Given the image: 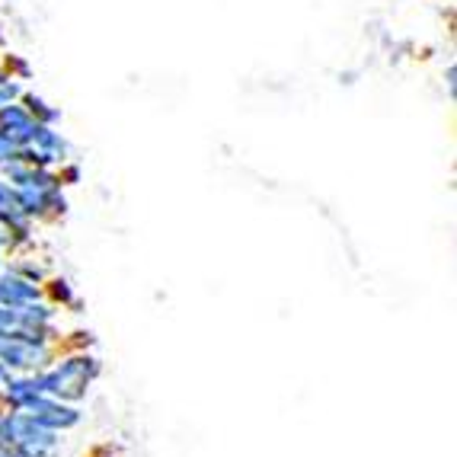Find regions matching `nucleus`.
<instances>
[{
    "instance_id": "obj_1",
    "label": "nucleus",
    "mask_w": 457,
    "mask_h": 457,
    "mask_svg": "<svg viewBox=\"0 0 457 457\" xmlns=\"http://www.w3.org/2000/svg\"><path fill=\"white\" fill-rule=\"evenodd\" d=\"M103 378V359L93 349H62L58 359L36 374L38 390L48 396H58L64 403H84L93 384Z\"/></svg>"
},
{
    "instance_id": "obj_2",
    "label": "nucleus",
    "mask_w": 457,
    "mask_h": 457,
    "mask_svg": "<svg viewBox=\"0 0 457 457\" xmlns=\"http://www.w3.org/2000/svg\"><path fill=\"white\" fill-rule=\"evenodd\" d=\"M4 438L13 445L20 457H58L64 448V438L52 428L38 426L26 412H4Z\"/></svg>"
},
{
    "instance_id": "obj_3",
    "label": "nucleus",
    "mask_w": 457,
    "mask_h": 457,
    "mask_svg": "<svg viewBox=\"0 0 457 457\" xmlns=\"http://www.w3.org/2000/svg\"><path fill=\"white\" fill-rule=\"evenodd\" d=\"M74 157V147H71L68 137L58 131V125H38L32 141H26L20 147V161L29 163V167H48L58 170L64 161Z\"/></svg>"
},
{
    "instance_id": "obj_4",
    "label": "nucleus",
    "mask_w": 457,
    "mask_h": 457,
    "mask_svg": "<svg viewBox=\"0 0 457 457\" xmlns=\"http://www.w3.org/2000/svg\"><path fill=\"white\" fill-rule=\"evenodd\" d=\"M26 416L38 422V426L52 428V432L64 435V432H74L80 422H84V410L77 403H64L58 396H48V394H38L29 406H26Z\"/></svg>"
},
{
    "instance_id": "obj_5",
    "label": "nucleus",
    "mask_w": 457,
    "mask_h": 457,
    "mask_svg": "<svg viewBox=\"0 0 457 457\" xmlns=\"http://www.w3.org/2000/svg\"><path fill=\"white\" fill-rule=\"evenodd\" d=\"M42 394L36 374H10L4 390H0V406L10 412H26V406Z\"/></svg>"
},
{
    "instance_id": "obj_6",
    "label": "nucleus",
    "mask_w": 457,
    "mask_h": 457,
    "mask_svg": "<svg viewBox=\"0 0 457 457\" xmlns=\"http://www.w3.org/2000/svg\"><path fill=\"white\" fill-rule=\"evenodd\" d=\"M32 301H42V285L26 282L16 272L4 269L0 272V307H23Z\"/></svg>"
},
{
    "instance_id": "obj_7",
    "label": "nucleus",
    "mask_w": 457,
    "mask_h": 457,
    "mask_svg": "<svg viewBox=\"0 0 457 457\" xmlns=\"http://www.w3.org/2000/svg\"><path fill=\"white\" fill-rule=\"evenodd\" d=\"M36 129H38V122L32 119L29 112H26L23 103H10V106H0V131L13 137L20 147H23L26 141H32Z\"/></svg>"
},
{
    "instance_id": "obj_8",
    "label": "nucleus",
    "mask_w": 457,
    "mask_h": 457,
    "mask_svg": "<svg viewBox=\"0 0 457 457\" xmlns=\"http://www.w3.org/2000/svg\"><path fill=\"white\" fill-rule=\"evenodd\" d=\"M42 297H46L48 304L58 307V311L80 313V307H84V301H80V295H77L74 282H71L68 275H58V272H52L46 282H42Z\"/></svg>"
},
{
    "instance_id": "obj_9",
    "label": "nucleus",
    "mask_w": 457,
    "mask_h": 457,
    "mask_svg": "<svg viewBox=\"0 0 457 457\" xmlns=\"http://www.w3.org/2000/svg\"><path fill=\"white\" fill-rule=\"evenodd\" d=\"M7 269L20 275V278H26V282H36V285H42L48 275L54 272L48 256H38V253H32V250L13 253V256L7 260Z\"/></svg>"
},
{
    "instance_id": "obj_10",
    "label": "nucleus",
    "mask_w": 457,
    "mask_h": 457,
    "mask_svg": "<svg viewBox=\"0 0 457 457\" xmlns=\"http://www.w3.org/2000/svg\"><path fill=\"white\" fill-rule=\"evenodd\" d=\"M20 103H23V106H26V112H29L38 125H58V122H62V109H58V106H52V103H48V99L42 96V93H32V90H26V93H23V99H20Z\"/></svg>"
},
{
    "instance_id": "obj_11",
    "label": "nucleus",
    "mask_w": 457,
    "mask_h": 457,
    "mask_svg": "<svg viewBox=\"0 0 457 457\" xmlns=\"http://www.w3.org/2000/svg\"><path fill=\"white\" fill-rule=\"evenodd\" d=\"M20 214H23V208H20V198H16V186L0 176V224L13 221Z\"/></svg>"
},
{
    "instance_id": "obj_12",
    "label": "nucleus",
    "mask_w": 457,
    "mask_h": 457,
    "mask_svg": "<svg viewBox=\"0 0 457 457\" xmlns=\"http://www.w3.org/2000/svg\"><path fill=\"white\" fill-rule=\"evenodd\" d=\"M23 93H26V84L20 80V77H13V74H0V106H10V103H20L23 99Z\"/></svg>"
},
{
    "instance_id": "obj_13",
    "label": "nucleus",
    "mask_w": 457,
    "mask_h": 457,
    "mask_svg": "<svg viewBox=\"0 0 457 457\" xmlns=\"http://www.w3.org/2000/svg\"><path fill=\"white\" fill-rule=\"evenodd\" d=\"M93 345H96L93 329H74L62 336V349H93Z\"/></svg>"
},
{
    "instance_id": "obj_14",
    "label": "nucleus",
    "mask_w": 457,
    "mask_h": 457,
    "mask_svg": "<svg viewBox=\"0 0 457 457\" xmlns=\"http://www.w3.org/2000/svg\"><path fill=\"white\" fill-rule=\"evenodd\" d=\"M80 176H84V170H80V163L71 157V161H64L62 167H58V179H62V186L68 189V186H77L80 183Z\"/></svg>"
},
{
    "instance_id": "obj_15",
    "label": "nucleus",
    "mask_w": 457,
    "mask_h": 457,
    "mask_svg": "<svg viewBox=\"0 0 457 457\" xmlns=\"http://www.w3.org/2000/svg\"><path fill=\"white\" fill-rule=\"evenodd\" d=\"M0 68L7 71V74L20 77V80H26V77H29V64H26V58H20V54H7Z\"/></svg>"
},
{
    "instance_id": "obj_16",
    "label": "nucleus",
    "mask_w": 457,
    "mask_h": 457,
    "mask_svg": "<svg viewBox=\"0 0 457 457\" xmlns=\"http://www.w3.org/2000/svg\"><path fill=\"white\" fill-rule=\"evenodd\" d=\"M16 157H20V145H16L10 135H4V131H0V167H4V163H10V161H16Z\"/></svg>"
},
{
    "instance_id": "obj_17",
    "label": "nucleus",
    "mask_w": 457,
    "mask_h": 457,
    "mask_svg": "<svg viewBox=\"0 0 457 457\" xmlns=\"http://www.w3.org/2000/svg\"><path fill=\"white\" fill-rule=\"evenodd\" d=\"M454 74H457L454 64H448V71H445V84H448V93H451V96H454Z\"/></svg>"
},
{
    "instance_id": "obj_18",
    "label": "nucleus",
    "mask_w": 457,
    "mask_h": 457,
    "mask_svg": "<svg viewBox=\"0 0 457 457\" xmlns=\"http://www.w3.org/2000/svg\"><path fill=\"white\" fill-rule=\"evenodd\" d=\"M7 260H10V253H7V250H0V272L7 269Z\"/></svg>"
},
{
    "instance_id": "obj_19",
    "label": "nucleus",
    "mask_w": 457,
    "mask_h": 457,
    "mask_svg": "<svg viewBox=\"0 0 457 457\" xmlns=\"http://www.w3.org/2000/svg\"><path fill=\"white\" fill-rule=\"evenodd\" d=\"M7 378H10V371L4 365H0V390H4V384H7Z\"/></svg>"
}]
</instances>
